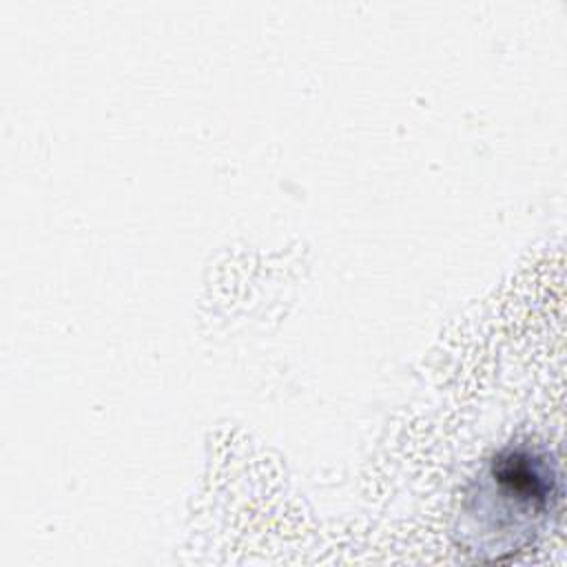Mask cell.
<instances>
[{
	"mask_svg": "<svg viewBox=\"0 0 567 567\" xmlns=\"http://www.w3.org/2000/svg\"><path fill=\"white\" fill-rule=\"evenodd\" d=\"M560 498L554 458L518 443L498 450L463 503L461 540L481 560L501 563L525 551Z\"/></svg>",
	"mask_w": 567,
	"mask_h": 567,
	"instance_id": "6da1fadb",
	"label": "cell"
}]
</instances>
